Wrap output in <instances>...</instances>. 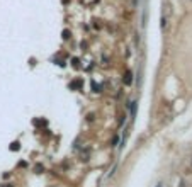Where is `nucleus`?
<instances>
[{"label":"nucleus","instance_id":"f03ea898","mask_svg":"<svg viewBox=\"0 0 192 187\" xmlns=\"http://www.w3.org/2000/svg\"><path fill=\"white\" fill-rule=\"evenodd\" d=\"M92 87H94V92H100V85H97L95 82L92 84Z\"/></svg>","mask_w":192,"mask_h":187},{"label":"nucleus","instance_id":"f257e3e1","mask_svg":"<svg viewBox=\"0 0 192 187\" xmlns=\"http://www.w3.org/2000/svg\"><path fill=\"white\" fill-rule=\"evenodd\" d=\"M122 80H124V84H126V85H129L131 82H133V78H131V72H126V77L122 78Z\"/></svg>","mask_w":192,"mask_h":187},{"label":"nucleus","instance_id":"7ed1b4c3","mask_svg":"<svg viewBox=\"0 0 192 187\" xmlns=\"http://www.w3.org/2000/svg\"><path fill=\"white\" fill-rule=\"evenodd\" d=\"M156 187H162V184H158V185H156Z\"/></svg>","mask_w":192,"mask_h":187}]
</instances>
